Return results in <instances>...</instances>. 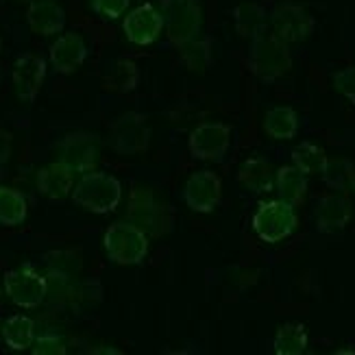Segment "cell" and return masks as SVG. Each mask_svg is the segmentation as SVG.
<instances>
[{
    "instance_id": "ffe728a7",
    "label": "cell",
    "mask_w": 355,
    "mask_h": 355,
    "mask_svg": "<svg viewBox=\"0 0 355 355\" xmlns=\"http://www.w3.org/2000/svg\"><path fill=\"white\" fill-rule=\"evenodd\" d=\"M275 190L279 192V198L290 205H299L307 194V175L292 164L282 166L275 175Z\"/></svg>"
},
{
    "instance_id": "6da1fadb",
    "label": "cell",
    "mask_w": 355,
    "mask_h": 355,
    "mask_svg": "<svg viewBox=\"0 0 355 355\" xmlns=\"http://www.w3.org/2000/svg\"><path fill=\"white\" fill-rule=\"evenodd\" d=\"M127 218L135 227H140L148 238H162L173 231V207L146 185H137L131 190Z\"/></svg>"
},
{
    "instance_id": "4fadbf2b",
    "label": "cell",
    "mask_w": 355,
    "mask_h": 355,
    "mask_svg": "<svg viewBox=\"0 0 355 355\" xmlns=\"http://www.w3.org/2000/svg\"><path fill=\"white\" fill-rule=\"evenodd\" d=\"M223 196V183L218 175L211 171H198L192 173L185 181L183 188V200L192 211L198 214H209L220 203Z\"/></svg>"
},
{
    "instance_id": "e0dca14e",
    "label": "cell",
    "mask_w": 355,
    "mask_h": 355,
    "mask_svg": "<svg viewBox=\"0 0 355 355\" xmlns=\"http://www.w3.org/2000/svg\"><path fill=\"white\" fill-rule=\"evenodd\" d=\"M351 200L345 194H327L318 200L314 220L320 234H334V231H343L351 220Z\"/></svg>"
},
{
    "instance_id": "44dd1931",
    "label": "cell",
    "mask_w": 355,
    "mask_h": 355,
    "mask_svg": "<svg viewBox=\"0 0 355 355\" xmlns=\"http://www.w3.org/2000/svg\"><path fill=\"white\" fill-rule=\"evenodd\" d=\"M3 340L13 351H26L35 343V320L24 314H15L5 320V325L0 327Z\"/></svg>"
},
{
    "instance_id": "484cf974",
    "label": "cell",
    "mask_w": 355,
    "mask_h": 355,
    "mask_svg": "<svg viewBox=\"0 0 355 355\" xmlns=\"http://www.w3.org/2000/svg\"><path fill=\"white\" fill-rule=\"evenodd\" d=\"M140 83V70H137V64L133 59H118L112 66V70L105 76V87L112 92H120V94H127V92H133Z\"/></svg>"
},
{
    "instance_id": "d4e9b609",
    "label": "cell",
    "mask_w": 355,
    "mask_h": 355,
    "mask_svg": "<svg viewBox=\"0 0 355 355\" xmlns=\"http://www.w3.org/2000/svg\"><path fill=\"white\" fill-rule=\"evenodd\" d=\"M266 11L255 3H242L234 9V22L236 31L242 37L255 40L257 35L264 33L266 28Z\"/></svg>"
},
{
    "instance_id": "f1b7e54d",
    "label": "cell",
    "mask_w": 355,
    "mask_h": 355,
    "mask_svg": "<svg viewBox=\"0 0 355 355\" xmlns=\"http://www.w3.org/2000/svg\"><path fill=\"white\" fill-rule=\"evenodd\" d=\"M353 175H355V171H353L351 162H347V159H329L325 173H322V179H325L331 188L345 190V188H351Z\"/></svg>"
},
{
    "instance_id": "30bf717a",
    "label": "cell",
    "mask_w": 355,
    "mask_h": 355,
    "mask_svg": "<svg viewBox=\"0 0 355 355\" xmlns=\"http://www.w3.org/2000/svg\"><path fill=\"white\" fill-rule=\"evenodd\" d=\"M101 159V140L94 133L76 131L66 135L59 144V162H64L74 173L94 171Z\"/></svg>"
},
{
    "instance_id": "603a6c76",
    "label": "cell",
    "mask_w": 355,
    "mask_h": 355,
    "mask_svg": "<svg viewBox=\"0 0 355 355\" xmlns=\"http://www.w3.org/2000/svg\"><path fill=\"white\" fill-rule=\"evenodd\" d=\"M28 203L22 192L0 185V225L3 227H20L26 220Z\"/></svg>"
},
{
    "instance_id": "7c38bea8",
    "label": "cell",
    "mask_w": 355,
    "mask_h": 355,
    "mask_svg": "<svg viewBox=\"0 0 355 355\" xmlns=\"http://www.w3.org/2000/svg\"><path fill=\"white\" fill-rule=\"evenodd\" d=\"M125 37L135 46H150L164 33V13L150 3L135 7L122 22Z\"/></svg>"
},
{
    "instance_id": "8992f818",
    "label": "cell",
    "mask_w": 355,
    "mask_h": 355,
    "mask_svg": "<svg viewBox=\"0 0 355 355\" xmlns=\"http://www.w3.org/2000/svg\"><path fill=\"white\" fill-rule=\"evenodd\" d=\"M164 28L175 46H183L200 35L203 28V9L198 0H162Z\"/></svg>"
},
{
    "instance_id": "ba28073f",
    "label": "cell",
    "mask_w": 355,
    "mask_h": 355,
    "mask_svg": "<svg viewBox=\"0 0 355 355\" xmlns=\"http://www.w3.org/2000/svg\"><path fill=\"white\" fill-rule=\"evenodd\" d=\"M150 144V129L142 114L127 112L112 125V148L118 155H140Z\"/></svg>"
},
{
    "instance_id": "3957f363",
    "label": "cell",
    "mask_w": 355,
    "mask_h": 355,
    "mask_svg": "<svg viewBox=\"0 0 355 355\" xmlns=\"http://www.w3.org/2000/svg\"><path fill=\"white\" fill-rule=\"evenodd\" d=\"M249 68L261 81H277L292 68L288 44L275 33H261L253 40L249 53Z\"/></svg>"
},
{
    "instance_id": "d6986e66",
    "label": "cell",
    "mask_w": 355,
    "mask_h": 355,
    "mask_svg": "<svg viewBox=\"0 0 355 355\" xmlns=\"http://www.w3.org/2000/svg\"><path fill=\"white\" fill-rule=\"evenodd\" d=\"M275 171L266 157H249L238 171V181L242 188L253 194H264L275 188Z\"/></svg>"
},
{
    "instance_id": "5b68a950",
    "label": "cell",
    "mask_w": 355,
    "mask_h": 355,
    "mask_svg": "<svg viewBox=\"0 0 355 355\" xmlns=\"http://www.w3.org/2000/svg\"><path fill=\"white\" fill-rule=\"evenodd\" d=\"M299 225L295 205L286 203V200H264L259 203L257 211L253 214V231L261 242L277 244L295 234Z\"/></svg>"
},
{
    "instance_id": "5bb4252c",
    "label": "cell",
    "mask_w": 355,
    "mask_h": 355,
    "mask_svg": "<svg viewBox=\"0 0 355 355\" xmlns=\"http://www.w3.org/2000/svg\"><path fill=\"white\" fill-rule=\"evenodd\" d=\"M46 79V61L37 55H22L15 59L11 70V81L15 94L22 103H33Z\"/></svg>"
},
{
    "instance_id": "2e32d148",
    "label": "cell",
    "mask_w": 355,
    "mask_h": 355,
    "mask_svg": "<svg viewBox=\"0 0 355 355\" xmlns=\"http://www.w3.org/2000/svg\"><path fill=\"white\" fill-rule=\"evenodd\" d=\"M26 24L35 35H57L66 26V11L57 0H33L26 9Z\"/></svg>"
},
{
    "instance_id": "836d02e7",
    "label": "cell",
    "mask_w": 355,
    "mask_h": 355,
    "mask_svg": "<svg viewBox=\"0 0 355 355\" xmlns=\"http://www.w3.org/2000/svg\"><path fill=\"white\" fill-rule=\"evenodd\" d=\"M94 353H116V355H120L122 351L120 349H96Z\"/></svg>"
},
{
    "instance_id": "4316f807",
    "label": "cell",
    "mask_w": 355,
    "mask_h": 355,
    "mask_svg": "<svg viewBox=\"0 0 355 355\" xmlns=\"http://www.w3.org/2000/svg\"><path fill=\"white\" fill-rule=\"evenodd\" d=\"M292 164L305 175H322L329 164V157L325 150L312 142H301L295 150H292Z\"/></svg>"
},
{
    "instance_id": "8fae6325",
    "label": "cell",
    "mask_w": 355,
    "mask_h": 355,
    "mask_svg": "<svg viewBox=\"0 0 355 355\" xmlns=\"http://www.w3.org/2000/svg\"><path fill=\"white\" fill-rule=\"evenodd\" d=\"M231 144V129L223 122H203L198 125L188 140L192 157L198 162H220Z\"/></svg>"
},
{
    "instance_id": "e575fe53",
    "label": "cell",
    "mask_w": 355,
    "mask_h": 355,
    "mask_svg": "<svg viewBox=\"0 0 355 355\" xmlns=\"http://www.w3.org/2000/svg\"><path fill=\"white\" fill-rule=\"evenodd\" d=\"M351 190L355 192V175H353V179H351Z\"/></svg>"
},
{
    "instance_id": "cb8c5ba5",
    "label": "cell",
    "mask_w": 355,
    "mask_h": 355,
    "mask_svg": "<svg viewBox=\"0 0 355 355\" xmlns=\"http://www.w3.org/2000/svg\"><path fill=\"white\" fill-rule=\"evenodd\" d=\"M272 349L277 355H303L307 351V331L301 322H286L275 334Z\"/></svg>"
},
{
    "instance_id": "d590c367",
    "label": "cell",
    "mask_w": 355,
    "mask_h": 355,
    "mask_svg": "<svg viewBox=\"0 0 355 355\" xmlns=\"http://www.w3.org/2000/svg\"><path fill=\"white\" fill-rule=\"evenodd\" d=\"M0 49H3V40H0Z\"/></svg>"
},
{
    "instance_id": "52a82bcc",
    "label": "cell",
    "mask_w": 355,
    "mask_h": 355,
    "mask_svg": "<svg viewBox=\"0 0 355 355\" xmlns=\"http://www.w3.org/2000/svg\"><path fill=\"white\" fill-rule=\"evenodd\" d=\"M3 279H5L7 297L18 307H24V310L40 307L46 295H49V282H46V277H42L28 266L5 272Z\"/></svg>"
},
{
    "instance_id": "7402d4cb",
    "label": "cell",
    "mask_w": 355,
    "mask_h": 355,
    "mask_svg": "<svg viewBox=\"0 0 355 355\" xmlns=\"http://www.w3.org/2000/svg\"><path fill=\"white\" fill-rule=\"evenodd\" d=\"M264 131L272 140H292L299 131V116L292 107H272L264 116Z\"/></svg>"
},
{
    "instance_id": "7a4b0ae2",
    "label": "cell",
    "mask_w": 355,
    "mask_h": 355,
    "mask_svg": "<svg viewBox=\"0 0 355 355\" xmlns=\"http://www.w3.org/2000/svg\"><path fill=\"white\" fill-rule=\"evenodd\" d=\"M122 198V185L116 177L107 173H85L74 185L72 200L81 209L92 214H110L118 207Z\"/></svg>"
},
{
    "instance_id": "9c48e42d",
    "label": "cell",
    "mask_w": 355,
    "mask_h": 355,
    "mask_svg": "<svg viewBox=\"0 0 355 355\" xmlns=\"http://www.w3.org/2000/svg\"><path fill=\"white\" fill-rule=\"evenodd\" d=\"M270 24L272 33L284 40L286 44H295L307 40L316 28L314 15L301 5L284 3L279 7H275L270 13Z\"/></svg>"
},
{
    "instance_id": "83f0119b",
    "label": "cell",
    "mask_w": 355,
    "mask_h": 355,
    "mask_svg": "<svg viewBox=\"0 0 355 355\" xmlns=\"http://www.w3.org/2000/svg\"><path fill=\"white\" fill-rule=\"evenodd\" d=\"M181 49V59L185 61L192 72H205L211 66V46L207 40H192V42H185Z\"/></svg>"
},
{
    "instance_id": "4dcf8cb0",
    "label": "cell",
    "mask_w": 355,
    "mask_h": 355,
    "mask_svg": "<svg viewBox=\"0 0 355 355\" xmlns=\"http://www.w3.org/2000/svg\"><path fill=\"white\" fill-rule=\"evenodd\" d=\"M129 3L131 0H89L92 9L107 20H116L120 15H125V11L129 9Z\"/></svg>"
},
{
    "instance_id": "277c9868",
    "label": "cell",
    "mask_w": 355,
    "mask_h": 355,
    "mask_svg": "<svg viewBox=\"0 0 355 355\" xmlns=\"http://www.w3.org/2000/svg\"><path fill=\"white\" fill-rule=\"evenodd\" d=\"M103 244L110 259L120 266L142 264L148 253V236L133 223H114L105 231Z\"/></svg>"
},
{
    "instance_id": "ac0fdd59",
    "label": "cell",
    "mask_w": 355,
    "mask_h": 355,
    "mask_svg": "<svg viewBox=\"0 0 355 355\" xmlns=\"http://www.w3.org/2000/svg\"><path fill=\"white\" fill-rule=\"evenodd\" d=\"M37 190L51 200H64L74 190V171L64 162H53L37 173Z\"/></svg>"
},
{
    "instance_id": "9a60e30c",
    "label": "cell",
    "mask_w": 355,
    "mask_h": 355,
    "mask_svg": "<svg viewBox=\"0 0 355 355\" xmlns=\"http://www.w3.org/2000/svg\"><path fill=\"white\" fill-rule=\"evenodd\" d=\"M87 59V46L79 33H64L51 46V64L57 74L76 72Z\"/></svg>"
},
{
    "instance_id": "d6a6232c",
    "label": "cell",
    "mask_w": 355,
    "mask_h": 355,
    "mask_svg": "<svg viewBox=\"0 0 355 355\" xmlns=\"http://www.w3.org/2000/svg\"><path fill=\"white\" fill-rule=\"evenodd\" d=\"M11 157V135L0 129V166L7 164Z\"/></svg>"
},
{
    "instance_id": "f546056e",
    "label": "cell",
    "mask_w": 355,
    "mask_h": 355,
    "mask_svg": "<svg viewBox=\"0 0 355 355\" xmlns=\"http://www.w3.org/2000/svg\"><path fill=\"white\" fill-rule=\"evenodd\" d=\"M35 355H64L66 349V340L59 334H44L31 347Z\"/></svg>"
},
{
    "instance_id": "1f68e13d",
    "label": "cell",
    "mask_w": 355,
    "mask_h": 355,
    "mask_svg": "<svg viewBox=\"0 0 355 355\" xmlns=\"http://www.w3.org/2000/svg\"><path fill=\"white\" fill-rule=\"evenodd\" d=\"M334 87L338 94H343L355 105V66L343 68L334 74Z\"/></svg>"
}]
</instances>
